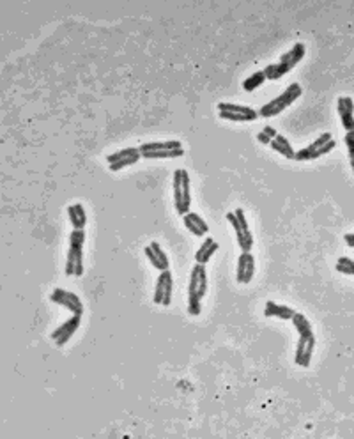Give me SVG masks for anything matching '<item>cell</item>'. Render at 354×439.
Masks as SVG:
<instances>
[{"label":"cell","instance_id":"obj_5","mask_svg":"<svg viewBox=\"0 0 354 439\" xmlns=\"http://www.w3.org/2000/svg\"><path fill=\"white\" fill-rule=\"evenodd\" d=\"M301 94H303V87H301L299 84H296V81H292V84L287 85V87L283 89V92H280L276 98L269 99L266 105H262L261 110H258V115L264 117V119L280 115V113L285 112L290 105H294V103L301 98Z\"/></svg>","mask_w":354,"mask_h":439},{"label":"cell","instance_id":"obj_20","mask_svg":"<svg viewBox=\"0 0 354 439\" xmlns=\"http://www.w3.org/2000/svg\"><path fill=\"white\" fill-rule=\"evenodd\" d=\"M218 250H219L218 241H216L215 237H205V239L200 243V246H198V250L195 251V262L205 266Z\"/></svg>","mask_w":354,"mask_h":439},{"label":"cell","instance_id":"obj_12","mask_svg":"<svg viewBox=\"0 0 354 439\" xmlns=\"http://www.w3.org/2000/svg\"><path fill=\"white\" fill-rule=\"evenodd\" d=\"M142 159L140 147H124L120 151L113 152V154L106 156V163L112 172H120V170L127 169V166L137 165Z\"/></svg>","mask_w":354,"mask_h":439},{"label":"cell","instance_id":"obj_4","mask_svg":"<svg viewBox=\"0 0 354 439\" xmlns=\"http://www.w3.org/2000/svg\"><path fill=\"white\" fill-rule=\"evenodd\" d=\"M87 234L85 229H73L69 234V246L66 255V275L67 276H81L85 273L84 262V246Z\"/></svg>","mask_w":354,"mask_h":439},{"label":"cell","instance_id":"obj_18","mask_svg":"<svg viewBox=\"0 0 354 439\" xmlns=\"http://www.w3.org/2000/svg\"><path fill=\"white\" fill-rule=\"evenodd\" d=\"M183 223H184V227H186V229L193 234V236H197V237L207 236L209 225H207V222H205V219L198 215V212H193V211L186 212V215L183 216Z\"/></svg>","mask_w":354,"mask_h":439},{"label":"cell","instance_id":"obj_15","mask_svg":"<svg viewBox=\"0 0 354 439\" xmlns=\"http://www.w3.org/2000/svg\"><path fill=\"white\" fill-rule=\"evenodd\" d=\"M255 255L251 251H241V255L237 257V266H236V282L237 283H250L255 276Z\"/></svg>","mask_w":354,"mask_h":439},{"label":"cell","instance_id":"obj_1","mask_svg":"<svg viewBox=\"0 0 354 439\" xmlns=\"http://www.w3.org/2000/svg\"><path fill=\"white\" fill-rule=\"evenodd\" d=\"M297 331V343H296V354H294V363L301 368H308L312 363V356L315 353V346H317V338H315L314 328L308 317L301 312H296L290 321Z\"/></svg>","mask_w":354,"mask_h":439},{"label":"cell","instance_id":"obj_24","mask_svg":"<svg viewBox=\"0 0 354 439\" xmlns=\"http://www.w3.org/2000/svg\"><path fill=\"white\" fill-rule=\"evenodd\" d=\"M335 269L338 273H342V275L354 276V258L347 257V255H342V257H340L338 261H336Z\"/></svg>","mask_w":354,"mask_h":439},{"label":"cell","instance_id":"obj_21","mask_svg":"<svg viewBox=\"0 0 354 439\" xmlns=\"http://www.w3.org/2000/svg\"><path fill=\"white\" fill-rule=\"evenodd\" d=\"M269 147H271L275 152H278L280 156H283L285 159L296 158V151H294L292 144H290L289 138L283 137L282 133H278L275 138H273L271 144H269Z\"/></svg>","mask_w":354,"mask_h":439},{"label":"cell","instance_id":"obj_19","mask_svg":"<svg viewBox=\"0 0 354 439\" xmlns=\"http://www.w3.org/2000/svg\"><path fill=\"white\" fill-rule=\"evenodd\" d=\"M294 310L292 307H287V304L276 303V301H266L264 304V315L266 317H275V319H282V321H292Z\"/></svg>","mask_w":354,"mask_h":439},{"label":"cell","instance_id":"obj_14","mask_svg":"<svg viewBox=\"0 0 354 439\" xmlns=\"http://www.w3.org/2000/svg\"><path fill=\"white\" fill-rule=\"evenodd\" d=\"M81 317H84V315L71 314V317L67 319V321H64L62 324L57 326V328L50 333V340H52L57 347L66 346V343L73 338L74 333L78 331V328L81 326Z\"/></svg>","mask_w":354,"mask_h":439},{"label":"cell","instance_id":"obj_25","mask_svg":"<svg viewBox=\"0 0 354 439\" xmlns=\"http://www.w3.org/2000/svg\"><path fill=\"white\" fill-rule=\"evenodd\" d=\"M276 135H278L276 127L266 126V127H262V130L257 133V142H261L262 145H269V144H271L273 138L276 137Z\"/></svg>","mask_w":354,"mask_h":439},{"label":"cell","instance_id":"obj_11","mask_svg":"<svg viewBox=\"0 0 354 439\" xmlns=\"http://www.w3.org/2000/svg\"><path fill=\"white\" fill-rule=\"evenodd\" d=\"M48 297L52 303L66 308V310L71 312L73 315H84V312H85L84 301H81V297L78 296L76 292H71V290L57 287V289H53L52 292H50Z\"/></svg>","mask_w":354,"mask_h":439},{"label":"cell","instance_id":"obj_13","mask_svg":"<svg viewBox=\"0 0 354 439\" xmlns=\"http://www.w3.org/2000/svg\"><path fill=\"white\" fill-rule=\"evenodd\" d=\"M172 294H173V275L170 269L166 271H161L158 275L154 282V296H152V301L159 307H170L172 303Z\"/></svg>","mask_w":354,"mask_h":439},{"label":"cell","instance_id":"obj_7","mask_svg":"<svg viewBox=\"0 0 354 439\" xmlns=\"http://www.w3.org/2000/svg\"><path fill=\"white\" fill-rule=\"evenodd\" d=\"M144 159H176L184 156V147L179 140H156L140 145Z\"/></svg>","mask_w":354,"mask_h":439},{"label":"cell","instance_id":"obj_2","mask_svg":"<svg viewBox=\"0 0 354 439\" xmlns=\"http://www.w3.org/2000/svg\"><path fill=\"white\" fill-rule=\"evenodd\" d=\"M207 271L204 264L195 262L193 269L190 273V283H188V304L186 312L191 317H197L202 312V300L207 294Z\"/></svg>","mask_w":354,"mask_h":439},{"label":"cell","instance_id":"obj_17","mask_svg":"<svg viewBox=\"0 0 354 439\" xmlns=\"http://www.w3.org/2000/svg\"><path fill=\"white\" fill-rule=\"evenodd\" d=\"M144 255L147 257V261L151 262L152 268L158 269L159 273L170 269L169 255L165 253V250L161 248V244L156 243V241H151V243H149L147 246L144 248Z\"/></svg>","mask_w":354,"mask_h":439},{"label":"cell","instance_id":"obj_26","mask_svg":"<svg viewBox=\"0 0 354 439\" xmlns=\"http://www.w3.org/2000/svg\"><path fill=\"white\" fill-rule=\"evenodd\" d=\"M343 142H346L347 154H349L350 170H353V173H354V131H346V137H343Z\"/></svg>","mask_w":354,"mask_h":439},{"label":"cell","instance_id":"obj_8","mask_svg":"<svg viewBox=\"0 0 354 439\" xmlns=\"http://www.w3.org/2000/svg\"><path fill=\"white\" fill-rule=\"evenodd\" d=\"M227 222L232 227L234 234H236L237 246L241 248V251H251L255 244V236L251 232L250 225H248V219L244 216V211L241 207L234 209V211L227 212Z\"/></svg>","mask_w":354,"mask_h":439},{"label":"cell","instance_id":"obj_16","mask_svg":"<svg viewBox=\"0 0 354 439\" xmlns=\"http://www.w3.org/2000/svg\"><path fill=\"white\" fill-rule=\"evenodd\" d=\"M336 113L343 130L354 131V99L350 96L336 98Z\"/></svg>","mask_w":354,"mask_h":439},{"label":"cell","instance_id":"obj_9","mask_svg":"<svg viewBox=\"0 0 354 439\" xmlns=\"http://www.w3.org/2000/svg\"><path fill=\"white\" fill-rule=\"evenodd\" d=\"M336 147V142L333 138V135L329 131H324V133L319 135L312 144H308L307 147L299 149L296 152V161H312V159H319L322 156L329 154L333 149Z\"/></svg>","mask_w":354,"mask_h":439},{"label":"cell","instance_id":"obj_6","mask_svg":"<svg viewBox=\"0 0 354 439\" xmlns=\"http://www.w3.org/2000/svg\"><path fill=\"white\" fill-rule=\"evenodd\" d=\"M172 198L173 207L179 216L190 212L191 207V179L188 170L176 169L172 176Z\"/></svg>","mask_w":354,"mask_h":439},{"label":"cell","instance_id":"obj_27","mask_svg":"<svg viewBox=\"0 0 354 439\" xmlns=\"http://www.w3.org/2000/svg\"><path fill=\"white\" fill-rule=\"evenodd\" d=\"M343 241L347 243V246L354 248V232H347L346 236H343Z\"/></svg>","mask_w":354,"mask_h":439},{"label":"cell","instance_id":"obj_22","mask_svg":"<svg viewBox=\"0 0 354 439\" xmlns=\"http://www.w3.org/2000/svg\"><path fill=\"white\" fill-rule=\"evenodd\" d=\"M67 218H69L73 229H85V225H87V212H85V207L80 202L67 207Z\"/></svg>","mask_w":354,"mask_h":439},{"label":"cell","instance_id":"obj_23","mask_svg":"<svg viewBox=\"0 0 354 439\" xmlns=\"http://www.w3.org/2000/svg\"><path fill=\"white\" fill-rule=\"evenodd\" d=\"M266 80H268V78H266L264 69L253 71V73L248 74V76L243 80V89L246 92H253L257 91L258 87H262V85L266 84Z\"/></svg>","mask_w":354,"mask_h":439},{"label":"cell","instance_id":"obj_3","mask_svg":"<svg viewBox=\"0 0 354 439\" xmlns=\"http://www.w3.org/2000/svg\"><path fill=\"white\" fill-rule=\"evenodd\" d=\"M304 55H307V46H304V42H294L285 53L280 55V59L276 60V62L264 67L266 78H268L269 81L280 80V78H283L285 74H289L290 71L304 59Z\"/></svg>","mask_w":354,"mask_h":439},{"label":"cell","instance_id":"obj_10","mask_svg":"<svg viewBox=\"0 0 354 439\" xmlns=\"http://www.w3.org/2000/svg\"><path fill=\"white\" fill-rule=\"evenodd\" d=\"M216 108H218L219 119L230 120V122H253L261 117L258 110L246 105H237V103L219 101Z\"/></svg>","mask_w":354,"mask_h":439}]
</instances>
